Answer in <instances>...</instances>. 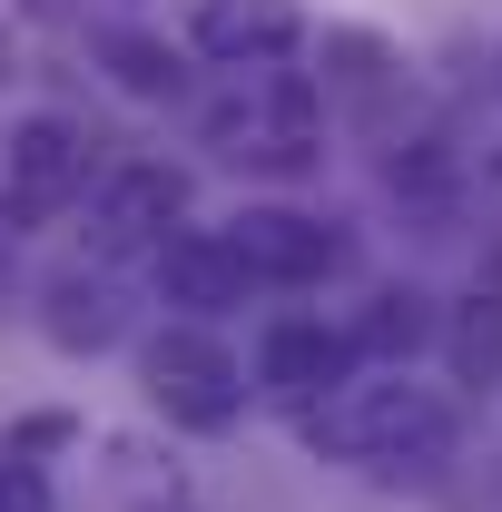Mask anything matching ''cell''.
<instances>
[{"instance_id":"6da1fadb","label":"cell","mask_w":502,"mask_h":512,"mask_svg":"<svg viewBox=\"0 0 502 512\" xmlns=\"http://www.w3.org/2000/svg\"><path fill=\"white\" fill-rule=\"evenodd\" d=\"M296 434H306L315 463H345L365 483H434L463 444V414L414 365H355L335 394H315L296 414Z\"/></svg>"},{"instance_id":"5bb4252c","label":"cell","mask_w":502,"mask_h":512,"mask_svg":"<svg viewBox=\"0 0 502 512\" xmlns=\"http://www.w3.org/2000/svg\"><path fill=\"white\" fill-rule=\"evenodd\" d=\"M89 60L109 69V89H128V99H148V109L188 89V69H178V50H168L158 30H128V20H119V30H99V40H89Z\"/></svg>"},{"instance_id":"ffe728a7","label":"cell","mask_w":502,"mask_h":512,"mask_svg":"<svg viewBox=\"0 0 502 512\" xmlns=\"http://www.w3.org/2000/svg\"><path fill=\"white\" fill-rule=\"evenodd\" d=\"M473 197H483V207H493V217H502V138H493V148H483V158H473Z\"/></svg>"},{"instance_id":"ba28073f","label":"cell","mask_w":502,"mask_h":512,"mask_svg":"<svg viewBox=\"0 0 502 512\" xmlns=\"http://www.w3.org/2000/svg\"><path fill=\"white\" fill-rule=\"evenodd\" d=\"M345 375H355L345 325H325V316H276L266 335H256V375H247V394H266L276 414H306L315 394H335Z\"/></svg>"},{"instance_id":"5b68a950","label":"cell","mask_w":502,"mask_h":512,"mask_svg":"<svg viewBox=\"0 0 502 512\" xmlns=\"http://www.w3.org/2000/svg\"><path fill=\"white\" fill-rule=\"evenodd\" d=\"M89 178H99V138L69 119V109H30V119H10V138H0V207H10L20 227L79 207Z\"/></svg>"},{"instance_id":"30bf717a","label":"cell","mask_w":502,"mask_h":512,"mask_svg":"<svg viewBox=\"0 0 502 512\" xmlns=\"http://www.w3.org/2000/svg\"><path fill=\"white\" fill-rule=\"evenodd\" d=\"M188 50L207 69H286L306 50V10L296 0H197Z\"/></svg>"},{"instance_id":"9c48e42d","label":"cell","mask_w":502,"mask_h":512,"mask_svg":"<svg viewBox=\"0 0 502 512\" xmlns=\"http://www.w3.org/2000/svg\"><path fill=\"white\" fill-rule=\"evenodd\" d=\"M30 316H40V335L60 345V355H119L128 325H138V306H128V276L119 266H60L40 296H30Z\"/></svg>"},{"instance_id":"44dd1931","label":"cell","mask_w":502,"mask_h":512,"mask_svg":"<svg viewBox=\"0 0 502 512\" xmlns=\"http://www.w3.org/2000/svg\"><path fill=\"white\" fill-rule=\"evenodd\" d=\"M493 89H502V40H493Z\"/></svg>"},{"instance_id":"3957f363","label":"cell","mask_w":502,"mask_h":512,"mask_svg":"<svg viewBox=\"0 0 502 512\" xmlns=\"http://www.w3.org/2000/svg\"><path fill=\"white\" fill-rule=\"evenodd\" d=\"M138 394H148V414L168 434H237L247 424V365H237V345L217 325L168 316L138 345Z\"/></svg>"},{"instance_id":"e0dca14e","label":"cell","mask_w":502,"mask_h":512,"mask_svg":"<svg viewBox=\"0 0 502 512\" xmlns=\"http://www.w3.org/2000/svg\"><path fill=\"white\" fill-rule=\"evenodd\" d=\"M60 444H79V414H30V424H10V434H0V453H30V463H40V453H60Z\"/></svg>"},{"instance_id":"8fae6325","label":"cell","mask_w":502,"mask_h":512,"mask_svg":"<svg viewBox=\"0 0 502 512\" xmlns=\"http://www.w3.org/2000/svg\"><path fill=\"white\" fill-rule=\"evenodd\" d=\"M434 335H443V306L424 296V286H375V296L345 316V345H355V365H414Z\"/></svg>"},{"instance_id":"4fadbf2b","label":"cell","mask_w":502,"mask_h":512,"mask_svg":"<svg viewBox=\"0 0 502 512\" xmlns=\"http://www.w3.org/2000/svg\"><path fill=\"white\" fill-rule=\"evenodd\" d=\"M325 109H384L404 99V50L384 30H325V79H315Z\"/></svg>"},{"instance_id":"277c9868","label":"cell","mask_w":502,"mask_h":512,"mask_svg":"<svg viewBox=\"0 0 502 512\" xmlns=\"http://www.w3.org/2000/svg\"><path fill=\"white\" fill-rule=\"evenodd\" d=\"M178 227H188V168H168V158H109L79 197L89 266H148Z\"/></svg>"},{"instance_id":"8992f818","label":"cell","mask_w":502,"mask_h":512,"mask_svg":"<svg viewBox=\"0 0 502 512\" xmlns=\"http://www.w3.org/2000/svg\"><path fill=\"white\" fill-rule=\"evenodd\" d=\"M217 237L247 266L256 296H296V286H325V276L355 266V237H345L335 217H306V207H237Z\"/></svg>"},{"instance_id":"2e32d148","label":"cell","mask_w":502,"mask_h":512,"mask_svg":"<svg viewBox=\"0 0 502 512\" xmlns=\"http://www.w3.org/2000/svg\"><path fill=\"white\" fill-rule=\"evenodd\" d=\"M0 512H60L50 463H30V453H0Z\"/></svg>"},{"instance_id":"52a82bcc","label":"cell","mask_w":502,"mask_h":512,"mask_svg":"<svg viewBox=\"0 0 502 512\" xmlns=\"http://www.w3.org/2000/svg\"><path fill=\"white\" fill-rule=\"evenodd\" d=\"M148 296L168 306L178 325H227V316H247V266L227 256V237L217 227H178L168 247L148 256Z\"/></svg>"},{"instance_id":"d6986e66","label":"cell","mask_w":502,"mask_h":512,"mask_svg":"<svg viewBox=\"0 0 502 512\" xmlns=\"http://www.w3.org/2000/svg\"><path fill=\"white\" fill-rule=\"evenodd\" d=\"M10 20H30V30H69L79 0H10Z\"/></svg>"},{"instance_id":"ac0fdd59","label":"cell","mask_w":502,"mask_h":512,"mask_svg":"<svg viewBox=\"0 0 502 512\" xmlns=\"http://www.w3.org/2000/svg\"><path fill=\"white\" fill-rule=\"evenodd\" d=\"M10 296H20V217L0 207V306H10Z\"/></svg>"},{"instance_id":"7c38bea8","label":"cell","mask_w":502,"mask_h":512,"mask_svg":"<svg viewBox=\"0 0 502 512\" xmlns=\"http://www.w3.org/2000/svg\"><path fill=\"white\" fill-rule=\"evenodd\" d=\"M443 375L463 384V394H502V276L483 286H463L453 306H443Z\"/></svg>"},{"instance_id":"9a60e30c","label":"cell","mask_w":502,"mask_h":512,"mask_svg":"<svg viewBox=\"0 0 502 512\" xmlns=\"http://www.w3.org/2000/svg\"><path fill=\"white\" fill-rule=\"evenodd\" d=\"M109 493L128 512H197V483L178 453H148L138 434H109Z\"/></svg>"},{"instance_id":"7a4b0ae2","label":"cell","mask_w":502,"mask_h":512,"mask_svg":"<svg viewBox=\"0 0 502 512\" xmlns=\"http://www.w3.org/2000/svg\"><path fill=\"white\" fill-rule=\"evenodd\" d=\"M197 148L237 178H306L325 158V99L306 69H227V89L197 109Z\"/></svg>"}]
</instances>
